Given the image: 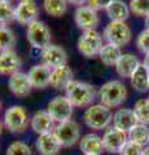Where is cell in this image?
Segmentation results:
<instances>
[{
    "label": "cell",
    "instance_id": "obj_41",
    "mask_svg": "<svg viewBox=\"0 0 149 155\" xmlns=\"http://www.w3.org/2000/svg\"><path fill=\"white\" fill-rule=\"evenodd\" d=\"M0 111H2V101H0Z\"/></svg>",
    "mask_w": 149,
    "mask_h": 155
},
{
    "label": "cell",
    "instance_id": "obj_7",
    "mask_svg": "<svg viewBox=\"0 0 149 155\" xmlns=\"http://www.w3.org/2000/svg\"><path fill=\"white\" fill-rule=\"evenodd\" d=\"M73 104L66 96H57L47 105V113L55 120V123H64L71 119L73 115Z\"/></svg>",
    "mask_w": 149,
    "mask_h": 155
},
{
    "label": "cell",
    "instance_id": "obj_23",
    "mask_svg": "<svg viewBox=\"0 0 149 155\" xmlns=\"http://www.w3.org/2000/svg\"><path fill=\"white\" fill-rule=\"evenodd\" d=\"M132 88L137 92H147L149 89V70L143 64L139 65L137 69L130 78Z\"/></svg>",
    "mask_w": 149,
    "mask_h": 155
},
{
    "label": "cell",
    "instance_id": "obj_40",
    "mask_svg": "<svg viewBox=\"0 0 149 155\" xmlns=\"http://www.w3.org/2000/svg\"><path fill=\"white\" fill-rule=\"evenodd\" d=\"M2 132H3V124L0 122V134H2Z\"/></svg>",
    "mask_w": 149,
    "mask_h": 155
},
{
    "label": "cell",
    "instance_id": "obj_25",
    "mask_svg": "<svg viewBox=\"0 0 149 155\" xmlns=\"http://www.w3.org/2000/svg\"><path fill=\"white\" fill-rule=\"evenodd\" d=\"M122 54H123V53L121 51V48L117 47V45L109 44V43H108V44L103 45L101 51H100V53H99V57H100V60H101V62L104 65H107V66H115Z\"/></svg>",
    "mask_w": 149,
    "mask_h": 155
},
{
    "label": "cell",
    "instance_id": "obj_36",
    "mask_svg": "<svg viewBox=\"0 0 149 155\" xmlns=\"http://www.w3.org/2000/svg\"><path fill=\"white\" fill-rule=\"evenodd\" d=\"M88 0H68L69 4H73V5H78V7H82L84 3H87Z\"/></svg>",
    "mask_w": 149,
    "mask_h": 155
},
{
    "label": "cell",
    "instance_id": "obj_38",
    "mask_svg": "<svg viewBox=\"0 0 149 155\" xmlns=\"http://www.w3.org/2000/svg\"><path fill=\"white\" fill-rule=\"evenodd\" d=\"M144 23H145V28H148V30H149V16L145 17V21H144Z\"/></svg>",
    "mask_w": 149,
    "mask_h": 155
},
{
    "label": "cell",
    "instance_id": "obj_11",
    "mask_svg": "<svg viewBox=\"0 0 149 155\" xmlns=\"http://www.w3.org/2000/svg\"><path fill=\"white\" fill-rule=\"evenodd\" d=\"M38 16H39V8H38L35 0H22L14 8L16 21L21 25L29 26L31 22L36 21Z\"/></svg>",
    "mask_w": 149,
    "mask_h": 155
},
{
    "label": "cell",
    "instance_id": "obj_19",
    "mask_svg": "<svg viewBox=\"0 0 149 155\" xmlns=\"http://www.w3.org/2000/svg\"><path fill=\"white\" fill-rule=\"evenodd\" d=\"M137 124L135 113L131 109H119L113 115V127L128 133L134 125Z\"/></svg>",
    "mask_w": 149,
    "mask_h": 155
},
{
    "label": "cell",
    "instance_id": "obj_18",
    "mask_svg": "<svg viewBox=\"0 0 149 155\" xmlns=\"http://www.w3.org/2000/svg\"><path fill=\"white\" fill-rule=\"evenodd\" d=\"M21 58L14 51L0 53V75H13L21 69Z\"/></svg>",
    "mask_w": 149,
    "mask_h": 155
},
{
    "label": "cell",
    "instance_id": "obj_15",
    "mask_svg": "<svg viewBox=\"0 0 149 155\" xmlns=\"http://www.w3.org/2000/svg\"><path fill=\"white\" fill-rule=\"evenodd\" d=\"M51 74H52V69L44 64L32 66L27 72L32 88H38V89H43L51 84Z\"/></svg>",
    "mask_w": 149,
    "mask_h": 155
},
{
    "label": "cell",
    "instance_id": "obj_35",
    "mask_svg": "<svg viewBox=\"0 0 149 155\" xmlns=\"http://www.w3.org/2000/svg\"><path fill=\"white\" fill-rule=\"evenodd\" d=\"M114 2V0H88L87 2V5L90 8L95 9L96 12L100 11V9H105L107 11V8L110 5Z\"/></svg>",
    "mask_w": 149,
    "mask_h": 155
},
{
    "label": "cell",
    "instance_id": "obj_29",
    "mask_svg": "<svg viewBox=\"0 0 149 155\" xmlns=\"http://www.w3.org/2000/svg\"><path fill=\"white\" fill-rule=\"evenodd\" d=\"M132 110L135 113L137 123L145 124V125L149 124V100L148 98L137 100Z\"/></svg>",
    "mask_w": 149,
    "mask_h": 155
},
{
    "label": "cell",
    "instance_id": "obj_17",
    "mask_svg": "<svg viewBox=\"0 0 149 155\" xmlns=\"http://www.w3.org/2000/svg\"><path fill=\"white\" fill-rule=\"evenodd\" d=\"M31 129L38 134H46L51 133L55 130V120L51 118L49 114L47 113V110H39L32 115L31 118Z\"/></svg>",
    "mask_w": 149,
    "mask_h": 155
},
{
    "label": "cell",
    "instance_id": "obj_21",
    "mask_svg": "<svg viewBox=\"0 0 149 155\" xmlns=\"http://www.w3.org/2000/svg\"><path fill=\"white\" fill-rule=\"evenodd\" d=\"M79 147L84 155H100L105 150L103 138L96 133H88L83 136L79 141Z\"/></svg>",
    "mask_w": 149,
    "mask_h": 155
},
{
    "label": "cell",
    "instance_id": "obj_6",
    "mask_svg": "<svg viewBox=\"0 0 149 155\" xmlns=\"http://www.w3.org/2000/svg\"><path fill=\"white\" fill-rule=\"evenodd\" d=\"M26 36L29 43L34 48H38V49L43 51L48 45H51V40H52L51 30L40 19H36V21L31 22L27 26Z\"/></svg>",
    "mask_w": 149,
    "mask_h": 155
},
{
    "label": "cell",
    "instance_id": "obj_30",
    "mask_svg": "<svg viewBox=\"0 0 149 155\" xmlns=\"http://www.w3.org/2000/svg\"><path fill=\"white\" fill-rule=\"evenodd\" d=\"M14 17V8L12 3L7 2H0V26H8L11 22H13Z\"/></svg>",
    "mask_w": 149,
    "mask_h": 155
},
{
    "label": "cell",
    "instance_id": "obj_2",
    "mask_svg": "<svg viewBox=\"0 0 149 155\" xmlns=\"http://www.w3.org/2000/svg\"><path fill=\"white\" fill-rule=\"evenodd\" d=\"M101 104L109 109L121 106L127 98V89L121 80H109L99 91Z\"/></svg>",
    "mask_w": 149,
    "mask_h": 155
},
{
    "label": "cell",
    "instance_id": "obj_39",
    "mask_svg": "<svg viewBox=\"0 0 149 155\" xmlns=\"http://www.w3.org/2000/svg\"><path fill=\"white\" fill-rule=\"evenodd\" d=\"M143 155H149V146L143 150Z\"/></svg>",
    "mask_w": 149,
    "mask_h": 155
},
{
    "label": "cell",
    "instance_id": "obj_10",
    "mask_svg": "<svg viewBox=\"0 0 149 155\" xmlns=\"http://www.w3.org/2000/svg\"><path fill=\"white\" fill-rule=\"evenodd\" d=\"M127 141H128L127 133L117 129L115 127H108L103 136L104 149L113 154L121 153L123 146L127 143Z\"/></svg>",
    "mask_w": 149,
    "mask_h": 155
},
{
    "label": "cell",
    "instance_id": "obj_1",
    "mask_svg": "<svg viewBox=\"0 0 149 155\" xmlns=\"http://www.w3.org/2000/svg\"><path fill=\"white\" fill-rule=\"evenodd\" d=\"M65 93H66L65 96L69 98L73 106H76V107H88L95 101L96 89L93 88V85H91L88 83L73 80L65 88Z\"/></svg>",
    "mask_w": 149,
    "mask_h": 155
},
{
    "label": "cell",
    "instance_id": "obj_8",
    "mask_svg": "<svg viewBox=\"0 0 149 155\" xmlns=\"http://www.w3.org/2000/svg\"><path fill=\"white\" fill-rule=\"evenodd\" d=\"M78 51L84 57H95L99 56L103 48V36L96 30L83 31L76 43Z\"/></svg>",
    "mask_w": 149,
    "mask_h": 155
},
{
    "label": "cell",
    "instance_id": "obj_4",
    "mask_svg": "<svg viewBox=\"0 0 149 155\" xmlns=\"http://www.w3.org/2000/svg\"><path fill=\"white\" fill-rule=\"evenodd\" d=\"M30 116L25 107L20 105H14L7 109L4 114V127L12 133H22L30 125Z\"/></svg>",
    "mask_w": 149,
    "mask_h": 155
},
{
    "label": "cell",
    "instance_id": "obj_34",
    "mask_svg": "<svg viewBox=\"0 0 149 155\" xmlns=\"http://www.w3.org/2000/svg\"><path fill=\"white\" fill-rule=\"evenodd\" d=\"M143 146L137 145L132 141H127V143L123 146L122 151L119 155H143Z\"/></svg>",
    "mask_w": 149,
    "mask_h": 155
},
{
    "label": "cell",
    "instance_id": "obj_43",
    "mask_svg": "<svg viewBox=\"0 0 149 155\" xmlns=\"http://www.w3.org/2000/svg\"><path fill=\"white\" fill-rule=\"evenodd\" d=\"M148 100H149V94H148Z\"/></svg>",
    "mask_w": 149,
    "mask_h": 155
},
{
    "label": "cell",
    "instance_id": "obj_42",
    "mask_svg": "<svg viewBox=\"0 0 149 155\" xmlns=\"http://www.w3.org/2000/svg\"><path fill=\"white\" fill-rule=\"evenodd\" d=\"M0 2H7V0H0Z\"/></svg>",
    "mask_w": 149,
    "mask_h": 155
},
{
    "label": "cell",
    "instance_id": "obj_44",
    "mask_svg": "<svg viewBox=\"0 0 149 155\" xmlns=\"http://www.w3.org/2000/svg\"><path fill=\"white\" fill-rule=\"evenodd\" d=\"M148 143H149V140H148Z\"/></svg>",
    "mask_w": 149,
    "mask_h": 155
},
{
    "label": "cell",
    "instance_id": "obj_45",
    "mask_svg": "<svg viewBox=\"0 0 149 155\" xmlns=\"http://www.w3.org/2000/svg\"><path fill=\"white\" fill-rule=\"evenodd\" d=\"M20 2H22V0H20Z\"/></svg>",
    "mask_w": 149,
    "mask_h": 155
},
{
    "label": "cell",
    "instance_id": "obj_12",
    "mask_svg": "<svg viewBox=\"0 0 149 155\" xmlns=\"http://www.w3.org/2000/svg\"><path fill=\"white\" fill-rule=\"evenodd\" d=\"M74 19L75 23L80 30L83 31H90V30H96L99 25V16L95 9L90 8L88 5H82L78 7L74 13Z\"/></svg>",
    "mask_w": 149,
    "mask_h": 155
},
{
    "label": "cell",
    "instance_id": "obj_28",
    "mask_svg": "<svg viewBox=\"0 0 149 155\" xmlns=\"http://www.w3.org/2000/svg\"><path fill=\"white\" fill-rule=\"evenodd\" d=\"M16 47V35L7 26H0V53L13 51Z\"/></svg>",
    "mask_w": 149,
    "mask_h": 155
},
{
    "label": "cell",
    "instance_id": "obj_5",
    "mask_svg": "<svg viewBox=\"0 0 149 155\" xmlns=\"http://www.w3.org/2000/svg\"><path fill=\"white\" fill-rule=\"evenodd\" d=\"M103 36L109 44H113V45H117L121 48L130 43L132 32L126 22L110 21L107 25V27L104 28Z\"/></svg>",
    "mask_w": 149,
    "mask_h": 155
},
{
    "label": "cell",
    "instance_id": "obj_14",
    "mask_svg": "<svg viewBox=\"0 0 149 155\" xmlns=\"http://www.w3.org/2000/svg\"><path fill=\"white\" fill-rule=\"evenodd\" d=\"M8 87H9V91L16 97H20V98L27 97L32 89L29 75L22 71H18L16 74L11 75L9 81H8Z\"/></svg>",
    "mask_w": 149,
    "mask_h": 155
},
{
    "label": "cell",
    "instance_id": "obj_26",
    "mask_svg": "<svg viewBox=\"0 0 149 155\" xmlns=\"http://www.w3.org/2000/svg\"><path fill=\"white\" fill-rule=\"evenodd\" d=\"M127 136H128V141H132L137 145H140V146H144V145L148 143V140H149V128L145 124L137 123L130 129Z\"/></svg>",
    "mask_w": 149,
    "mask_h": 155
},
{
    "label": "cell",
    "instance_id": "obj_22",
    "mask_svg": "<svg viewBox=\"0 0 149 155\" xmlns=\"http://www.w3.org/2000/svg\"><path fill=\"white\" fill-rule=\"evenodd\" d=\"M139 65H140V61H139V58L135 54L123 53L121 58L118 60L117 65H115V71L122 78H131V75L139 67Z\"/></svg>",
    "mask_w": 149,
    "mask_h": 155
},
{
    "label": "cell",
    "instance_id": "obj_16",
    "mask_svg": "<svg viewBox=\"0 0 149 155\" xmlns=\"http://www.w3.org/2000/svg\"><path fill=\"white\" fill-rule=\"evenodd\" d=\"M35 146L40 155H57L61 150V143L53 132L40 134L36 138Z\"/></svg>",
    "mask_w": 149,
    "mask_h": 155
},
{
    "label": "cell",
    "instance_id": "obj_27",
    "mask_svg": "<svg viewBox=\"0 0 149 155\" xmlns=\"http://www.w3.org/2000/svg\"><path fill=\"white\" fill-rule=\"evenodd\" d=\"M43 7L47 14L52 17H61L68 11V0H44Z\"/></svg>",
    "mask_w": 149,
    "mask_h": 155
},
{
    "label": "cell",
    "instance_id": "obj_9",
    "mask_svg": "<svg viewBox=\"0 0 149 155\" xmlns=\"http://www.w3.org/2000/svg\"><path fill=\"white\" fill-rule=\"evenodd\" d=\"M53 133L59 138L62 147H71L80 141V128L75 120H68L64 123H59L55 127Z\"/></svg>",
    "mask_w": 149,
    "mask_h": 155
},
{
    "label": "cell",
    "instance_id": "obj_33",
    "mask_svg": "<svg viewBox=\"0 0 149 155\" xmlns=\"http://www.w3.org/2000/svg\"><path fill=\"white\" fill-rule=\"evenodd\" d=\"M136 47L141 53H144V54H148L149 53V30L148 28H144V30L140 31V34L137 35Z\"/></svg>",
    "mask_w": 149,
    "mask_h": 155
},
{
    "label": "cell",
    "instance_id": "obj_13",
    "mask_svg": "<svg viewBox=\"0 0 149 155\" xmlns=\"http://www.w3.org/2000/svg\"><path fill=\"white\" fill-rule=\"evenodd\" d=\"M42 60H43V64L47 65L48 67L56 69V67L66 65V62H68V54H66V52L62 47L51 44L46 49L42 51Z\"/></svg>",
    "mask_w": 149,
    "mask_h": 155
},
{
    "label": "cell",
    "instance_id": "obj_20",
    "mask_svg": "<svg viewBox=\"0 0 149 155\" xmlns=\"http://www.w3.org/2000/svg\"><path fill=\"white\" fill-rule=\"evenodd\" d=\"M73 70L70 69L68 65L56 67V69H52V74H51V87L55 88L57 91L65 89L66 87L69 85L70 81H73Z\"/></svg>",
    "mask_w": 149,
    "mask_h": 155
},
{
    "label": "cell",
    "instance_id": "obj_32",
    "mask_svg": "<svg viewBox=\"0 0 149 155\" xmlns=\"http://www.w3.org/2000/svg\"><path fill=\"white\" fill-rule=\"evenodd\" d=\"M7 155H31L29 145L22 141H14L8 146Z\"/></svg>",
    "mask_w": 149,
    "mask_h": 155
},
{
    "label": "cell",
    "instance_id": "obj_24",
    "mask_svg": "<svg viewBox=\"0 0 149 155\" xmlns=\"http://www.w3.org/2000/svg\"><path fill=\"white\" fill-rule=\"evenodd\" d=\"M130 7L122 0H114L107 8V14L110 21H122L124 22L130 16Z\"/></svg>",
    "mask_w": 149,
    "mask_h": 155
},
{
    "label": "cell",
    "instance_id": "obj_31",
    "mask_svg": "<svg viewBox=\"0 0 149 155\" xmlns=\"http://www.w3.org/2000/svg\"><path fill=\"white\" fill-rule=\"evenodd\" d=\"M130 11L136 16H149V0H130Z\"/></svg>",
    "mask_w": 149,
    "mask_h": 155
},
{
    "label": "cell",
    "instance_id": "obj_3",
    "mask_svg": "<svg viewBox=\"0 0 149 155\" xmlns=\"http://www.w3.org/2000/svg\"><path fill=\"white\" fill-rule=\"evenodd\" d=\"M83 120L86 125L91 129L101 130L107 129L109 124L113 122L112 110L103 104H95L88 106L84 111Z\"/></svg>",
    "mask_w": 149,
    "mask_h": 155
},
{
    "label": "cell",
    "instance_id": "obj_37",
    "mask_svg": "<svg viewBox=\"0 0 149 155\" xmlns=\"http://www.w3.org/2000/svg\"><path fill=\"white\" fill-rule=\"evenodd\" d=\"M143 65L147 67V69L149 70V53L148 54H145V57H144V62H143Z\"/></svg>",
    "mask_w": 149,
    "mask_h": 155
}]
</instances>
